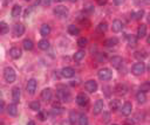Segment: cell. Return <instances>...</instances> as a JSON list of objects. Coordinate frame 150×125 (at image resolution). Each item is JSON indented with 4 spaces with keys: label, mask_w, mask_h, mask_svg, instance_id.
Returning a JSON list of instances; mask_svg holds the SVG:
<instances>
[{
    "label": "cell",
    "mask_w": 150,
    "mask_h": 125,
    "mask_svg": "<svg viewBox=\"0 0 150 125\" xmlns=\"http://www.w3.org/2000/svg\"><path fill=\"white\" fill-rule=\"evenodd\" d=\"M88 102H89V98H88V96H87V95L81 92V94H79L76 96V103L80 106H86L87 104H88Z\"/></svg>",
    "instance_id": "ba28073f"
},
{
    "label": "cell",
    "mask_w": 150,
    "mask_h": 125,
    "mask_svg": "<svg viewBox=\"0 0 150 125\" xmlns=\"http://www.w3.org/2000/svg\"><path fill=\"white\" fill-rule=\"evenodd\" d=\"M23 33H25V26H23L22 23H17L15 26L13 27V34H14V36L19 37L21 35H23Z\"/></svg>",
    "instance_id": "7c38bea8"
},
{
    "label": "cell",
    "mask_w": 150,
    "mask_h": 125,
    "mask_svg": "<svg viewBox=\"0 0 150 125\" xmlns=\"http://www.w3.org/2000/svg\"><path fill=\"white\" fill-rule=\"evenodd\" d=\"M36 86H38L36 80L31 78V80H28V82H27L26 90H27V92H28L29 95H34V94H35V90H36Z\"/></svg>",
    "instance_id": "8992f818"
},
{
    "label": "cell",
    "mask_w": 150,
    "mask_h": 125,
    "mask_svg": "<svg viewBox=\"0 0 150 125\" xmlns=\"http://www.w3.org/2000/svg\"><path fill=\"white\" fill-rule=\"evenodd\" d=\"M4 78L7 83H13L17 78V74L15 70L12 68V67H6L4 69Z\"/></svg>",
    "instance_id": "6da1fadb"
},
{
    "label": "cell",
    "mask_w": 150,
    "mask_h": 125,
    "mask_svg": "<svg viewBox=\"0 0 150 125\" xmlns=\"http://www.w3.org/2000/svg\"><path fill=\"white\" fill-rule=\"evenodd\" d=\"M103 108H104V103L102 99H98L96 101V103L94 104V109H93V114L94 115H100L101 112L103 111Z\"/></svg>",
    "instance_id": "9c48e42d"
},
{
    "label": "cell",
    "mask_w": 150,
    "mask_h": 125,
    "mask_svg": "<svg viewBox=\"0 0 150 125\" xmlns=\"http://www.w3.org/2000/svg\"><path fill=\"white\" fill-rule=\"evenodd\" d=\"M117 43H119V40L116 37H109V39H107L104 41V46H107V47H115Z\"/></svg>",
    "instance_id": "d4e9b609"
},
{
    "label": "cell",
    "mask_w": 150,
    "mask_h": 125,
    "mask_svg": "<svg viewBox=\"0 0 150 125\" xmlns=\"http://www.w3.org/2000/svg\"><path fill=\"white\" fill-rule=\"evenodd\" d=\"M22 55V51L19 48V47H13V48H11V51H9V56L12 59H14V60H18L20 59Z\"/></svg>",
    "instance_id": "8fae6325"
},
{
    "label": "cell",
    "mask_w": 150,
    "mask_h": 125,
    "mask_svg": "<svg viewBox=\"0 0 150 125\" xmlns=\"http://www.w3.org/2000/svg\"><path fill=\"white\" fill-rule=\"evenodd\" d=\"M27 125H35V123H34L33 120H29V122L27 123Z\"/></svg>",
    "instance_id": "681fc988"
},
{
    "label": "cell",
    "mask_w": 150,
    "mask_h": 125,
    "mask_svg": "<svg viewBox=\"0 0 150 125\" xmlns=\"http://www.w3.org/2000/svg\"><path fill=\"white\" fill-rule=\"evenodd\" d=\"M148 22H149V23H150V13H149V14H148Z\"/></svg>",
    "instance_id": "f5cc1de1"
},
{
    "label": "cell",
    "mask_w": 150,
    "mask_h": 125,
    "mask_svg": "<svg viewBox=\"0 0 150 125\" xmlns=\"http://www.w3.org/2000/svg\"><path fill=\"white\" fill-rule=\"evenodd\" d=\"M38 47H39L41 51H47V49L49 48V42L46 39H42V40H40L39 42H38Z\"/></svg>",
    "instance_id": "4316f807"
},
{
    "label": "cell",
    "mask_w": 150,
    "mask_h": 125,
    "mask_svg": "<svg viewBox=\"0 0 150 125\" xmlns=\"http://www.w3.org/2000/svg\"><path fill=\"white\" fill-rule=\"evenodd\" d=\"M87 43H88V40L86 39V37H80V39L78 40V46L79 47H86L87 46Z\"/></svg>",
    "instance_id": "8d00e7d4"
},
{
    "label": "cell",
    "mask_w": 150,
    "mask_h": 125,
    "mask_svg": "<svg viewBox=\"0 0 150 125\" xmlns=\"http://www.w3.org/2000/svg\"><path fill=\"white\" fill-rule=\"evenodd\" d=\"M112 125H117V124H112Z\"/></svg>",
    "instance_id": "680465c9"
},
{
    "label": "cell",
    "mask_w": 150,
    "mask_h": 125,
    "mask_svg": "<svg viewBox=\"0 0 150 125\" xmlns=\"http://www.w3.org/2000/svg\"><path fill=\"white\" fill-rule=\"evenodd\" d=\"M131 111H133V104H131V103L127 102V103L123 104L122 110H121V112H122L123 116H129V115L131 114Z\"/></svg>",
    "instance_id": "2e32d148"
},
{
    "label": "cell",
    "mask_w": 150,
    "mask_h": 125,
    "mask_svg": "<svg viewBox=\"0 0 150 125\" xmlns=\"http://www.w3.org/2000/svg\"><path fill=\"white\" fill-rule=\"evenodd\" d=\"M143 1H144L145 4H150V0H143Z\"/></svg>",
    "instance_id": "816d5d0a"
},
{
    "label": "cell",
    "mask_w": 150,
    "mask_h": 125,
    "mask_svg": "<svg viewBox=\"0 0 150 125\" xmlns=\"http://www.w3.org/2000/svg\"><path fill=\"white\" fill-rule=\"evenodd\" d=\"M20 95H21L20 88L19 86H14V88L12 89V99H13V102L15 104L19 103V101H20Z\"/></svg>",
    "instance_id": "9a60e30c"
},
{
    "label": "cell",
    "mask_w": 150,
    "mask_h": 125,
    "mask_svg": "<svg viewBox=\"0 0 150 125\" xmlns=\"http://www.w3.org/2000/svg\"><path fill=\"white\" fill-rule=\"evenodd\" d=\"M107 29H108V23H107V22L98 23V26H97V32H98V33H104Z\"/></svg>",
    "instance_id": "4dcf8cb0"
},
{
    "label": "cell",
    "mask_w": 150,
    "mask_h": 125,
    "mask_svg": "<svg viewBox=\"0 0 150 125\" xmlns=\"http://www.w3.org/2000/svg\"><path fill=\"white\" fill-rule=\"evenodd\" d=\"M147 41H148V45H149V46H150V35H149V36H148V39H147Z\"/></svg>",
    "instance_id": "f907efd6"
},
{
    "label": "cell",
    "mask_w": 150,
    "mask_h": 125,
    "mask_svg": "<svg viewBox=\"0 0 150 125\" xmlns=\"http://www.w3.org/2000/svg\"><path fill=\"white\" fill-rule=\"evenodd\" d=\"M68 33L70 34V35H79L80 34V29L75 26V25H69L68 26Z\"/></svg>",
    "instance_id": "f1b7e54d"
},
{
    "label": "cell",
    "mask_w": 150,
    "mask_h": 125,
    "mask_svg": "<svg viewBox=\"0 0 150 125\" xmlns=\"http://www.w3.org/2000/svg\"><path fill=\"white\" fill-rule=\"evenodd\" d=\"M97 56H98V61H104L106 59H107V55L103 53V54H101V53H100V54H97Z\"/></svg>",
    "instance_id": "b9f144b4"
},
{
    "label": "cell",
    "mask_w": 150,
    "mask_h": 125,
    "mask_svg": "<svg viewBox=\"0 0 150 125\" xmlns=\"http://www.w3.org/2000/svg\"><path fill=\"white\" fill-rule=\"evenodd\" d=\"M7 114L12 117H15L18 115V106H17L15 103H12L7 106Z\"/></svg>",
    "instance_id": "e0dca14e"
},
{
    "label": "cell",
    "mask_w": 150,
    "mask_h": 125,
    "mask_svg": "<svg viewBox=\"0 0 150 125\" xmlns=\"http://www.w3.org/2000/svg\"><path fill=\"white\" fill-rule=\"evenodd\" d=\"M123 125H134V120L133 119H127Z\"/></svg>",
    "instance_id": "f6af8a7d"
},
{
    "label": "cell",
    "mask_w": 150,
    "mask_h": 125,
    "mask_svg": "<svg viewBox=\"0 0 150 125\" xmlns=\"http://www.w3.org/2000/svg\"><path fill=\"white\" fill-rule=\"evenodd\" d=\"M136 99H137V102H139L140 104L145 103V101H147L145 92H143V91H139V92L136 94Z\"/></svg>",
    "instance_id": "cb8c5ba5"
},
{
    "label": "cell",
    "mask_w": 150,
    "mask_h": 125,
    "mask_svg": "<svg viewBox=\"0 0 150 125\" xmlns=\"http://www.w3.org/2000/svg\"><path fill=\"white\" fill-rule=\"evenodd\" d=\"M147 35V26L145 25H141V26H139V28H137V37L139 39H142V37H144Z\"/></svg>",
    "instance_id": "d6986e66"
},
{
    "label": "cell",
    "mask_w": 150,
    "mask_h": 125,
    "mask_svg": "<svg viewBox=\"0 0 150 125\" xmlns=\"http://www.w3.org/2000/svg\"><path fill=\"white\" fill-rule=\"evenodd\" d=\"M84 55H86V54H84L83 51H78L76 53L74 54V60L76 61V62H79V61H81V60L84 57Z\"/></svg>",
    "instance_id": "1f68e13d"
},
{
    "label": "cell",
    "mask_w": 150,
    "mask_h": 125,
    "mask_svg": "<svg viewBox=\"0 0 150 125\" xmlns=\"http://www.w3.org/2000/svg\"><path fill=\"white\" fill-rule=\"evenodd\" d=\"M52 3H53V0H42V4H44V5H46V6L51 5Z\"/></svg>",
    "instance_id": "bcb514c9"
},
{
    "label": "cell",
    "mask_w": 150,
    "mask_h": 125,
    "mask_svg": "<svg viewBox=\"0 0 150 125\" xmlns=\"http://www.w3.org/2000/svg\"><path fill=\"white\" fill-rule=\"evenodd\" d=\"M137 39L139 37H136L134 35H128V42H129V46L130 47H135L137 45Z\"/></svg>",
    "instance_id": "d6a6232c"
},
{
    "label": "cell",
    "mask_w": 150,
    "mask_h": 125,
    "mask_svg": "<svg viewBox=\"0 0 150 125\" xmlns=\"http://www.w3.org/2000/svg\"><path fill=\"white\" fill-rule=\"evenodd\" d=\"M29 108L31 110H34V111H40V102L39 101H33L29 103Z\"/></svg>",
    "instance_id": "f546056e"
},
{
    "label": "cell",
    "mask_w": 150,
    "mask_h": 125,
    "mask_svg": "<svg viewBox=\"0 0 150 125\" xmlns=\"http://www.w3.org/2000/svg\"><path fill=\"white\" fill-rule=\"evenodd\" d=\"M25 1H29V0H25Z\"/></svg>",
    "instance_id": "6f0895ef"
},
{
    "label": "cell",
    "mask_w": 150,
    "mask_h": 125,
    "mask_svg": "<svg viewBox=\"0 0 150 125\" xmlns=\"http://www.w3.org/2000/svg\"><path fill=\"white\" fill-rule=\"evenodd\" d=\"M131 71L134 75H136V76H139V75H142L144 71H145V64L143 63L142 61L137 62V63H135L131 68Z\"/></svg>",
    "instance_id": "5b68a950"
},
{
    "label": "cell",
    "mask_w": 150,
    "mask_h": 125,
    "mask_svg": "<svg viewBox=\"0 0 150 125\" xmlns=\"http://www.w3.org/2000/svg\"><path fill=\"white\" fill-rule=\"evenodd\" d=\"M21 11H22V8H21L20 5H14L13 8H12L11 14H12V17H13V18H17V17H19L21 14Z\"/></svg>",
    "instance_id": "603a6c76"
},
{
    "label": "cell",
    "mask_w": 150,
    "mask_h": 125,
    "mask_svg": "<svg viewBox=\"0 0 150 125\" xmlns=\"http://www.w3.org/2000/svg\"><path fill=\"white\" fill-rule=\"evenodd\" d=\"M40 34H41L42 36L49 35V34H51V26H49V25H47V23L42 25L41 28H40Z\"/></svg>",
    "instance_id": "7402d4cb"
},
{
    "label": "cell",
    "mask_w": 150,
    "mask_h": 125,
    "mask_svg": "<svg viewBox=\"0 0 150 125\" xmlns=\"http://www.w3.org/2000/svg\"><path fill=\"white\" fill-rule=\"evenodd\" d=\"M135 57L139 59V60H143L144 57H147V54L144 52H136L135 53Z\"/></svg>",
    "instance_id": "f35d334b"
},
{
    "label": "cell",
    "mask_w": 150,
    "mask_h": 125,
    "mask_svg": "<svg viewBox=\"0 0 150 125\" xmlns=\"http://www.w3.org/2000/svg\"><path fill=\"white\" fill-rule=\"evenodd\" d=\"M140 91H143V92L150 91V82H143L140 86Z\"/></svg>",
    "instance_id": "836d02e7"
},
{
    "label": "cell",
    "mask_w": 150,
    "mask_h": 125,
    "mask_svg": "<svg viewBox=\"0 0 150 125\" xmlns=\"http://www.w3.org/2000/svg\"><path fill=\"white\" fill-rule=\"evenodd\" d=\"M22 46H23V48L26 49V51H32L33 47H34V43H33V41L29 40V39H25V40L22 41Z\"/></svg>",
    "instance_id": "484cf974"
},
{
    "label": "cell",
    "mask_w": 150,
    "mask_h": 125,
    "mask_svg": "<svg viewBox=\"0 0 150 125\" xmlns=\"http://www.w3.org/2000/svg\"><path fill=\"white\" fill-rule=\"evenodd\" d=\"M109 120H110V114L109 112H103V122L109 123Z\"/></svg>",
    "instance_id": "ab89813d"
},
{
    "label": "cell",
    "mask_w": 150,
    "mask_h": 125,
    "mask_svg": "<svg viewBox=\"0 0 150 125\" xmlns=\"http://www.w3.org/2000/svg\"><path fill=\"white\" fill-rule=\"evenodd\" d=\"M143 15H144V11H143V9L139 11L137 13H131V18L135 19V20H140V19H142Z\"/></svg>",
    "instance_id": "d590c367"
},
{
    "label": "cell",
    "mask_w": 150,
    "mask_h": 125,
    "mask_svg": "<svg viewBox=\"0 0 150 125\" xmlns=\"http://www.w3.org/2000/svg\"><path fill=\"white\" fill-rule=\"evenodd\" d=\"M4 110H5V102L0 101V114H3Z\"/></svg>",
    "instance_id": "7bdbcfd3"
},
{
    "label": "cell",
    "mask_w": 150,
    "mask_h": 125,
    "mask_svg": "<svg viewBox=\"0 0 150 125\" xmlns=\"http://www.w3.org/2000/svg\"><path fill=\"white\" fill-rule=\"evenodd\" d=\"M84 88H86V90L88 91V92L94 94V92L97 90V83H96V81H94V80H89V81L86 82Z\"/></svg>",
    "instance_id": "52a82bcc"
},
{
    "label": "cell",
    "mask_w": 150,
    "mask_h": 125,
    "mask_svg": "<svg viewBox=\"0 0 150 125\" xmlns=\"http://www.w3.org/2000/svg\"><path fill=\"white\" fill-rule=\"evenodd\" d=\"M79 125H88V117L86 115H80L79 116Z\"/></svg>",
    "instance_id": "e575fe53"
},
{
    "label": "cell",
    "mask_w": 150,
    "mask_h": 125,
    "mask_svg": "<svg viewBox=\"0 0 150 125\" xmlns=\"http://www.w3.org/2000/svg\"><path fill=\"white\" fill-rule=\"evenodd\" d=\"M96 3L100 5V6H103L107 4V0H96Z\"/></svg>",
    "instance_id": "ee69618b"
},
{
    "label": "cell",
    "mask_w": 150,
    "mask_h": 125,
    "mask_svg": "<svg viewBox=\"0 0 150 125\" xmlns=\"http://www.w3.org/2000/svg\"><path fill=\"white\" fill-rule=\"evenodd\" d=\"M110 63H111V66L114 68L120 69L122 67V64H123V59L121 56H112L110 59Z\"/></svg>",
    "instance_id": "30bf717a"
},
{
    "label": "cell",
    "mask_w": 150,
    "mask_h": 125,
    "mask_svg": "<svg viewBox=\"0 0 150 125\" xmlns=\"http://www.w3.org/2000/svg\"><path fill=\"white\" fill-rule=\"evenodd\" d=\"M97 75H98V78L101 81H109L112 77V71L109 68H102V69L98 70Z\"/></svg>",
    "instance_id": "7a4b0ae2"
},
{
    "label": "cell",
    "mask_w": 150,
    "mask_h": 125,
    "mask_svg": "<svg viewBox=\"0 0 150 125\" xmlns=\"http://www.w3.org/2000/svg\"><path fill=\"white\" fill-rule=\"evenodd\" d=\"M69 1H72V3H75V1H78V0H69Z\"/></svg>",
    "instance_id": "db71d44e"
},
{
    "label": "cell",
    "mask_w": 150,
    "mask_h": 125,
    "mask_svg": "<svg viewBox=\"0 0 150 125\" xmlns=\"http://www.w3.org/2000/svg\"><path fill=\"white\" fill-rule=\"evenodd\" d=\"M74 74H75V70L72 68V67H65L64 69L61 70V75L64 77H66V78H70V77H73L74 76Z\"/></svg>",
    "instance_id": "5bb4252c"
},
{
    "label": "cell",
    "mask_w": 150,
    "mask_h": 125,
    "mask_svg": "<svg viewBox=\"0 0 150 125\" xmlns=\"http://www.w3.org/2000/svg\"><path fill=\"white\" fill-rule=\"evenodd\" d=\"M123 3H124V0H114V4H115V5H117V6L122 5Z\"/></svg>",
    "instance_id": "7dc6e473"
},
{
    "label": "cell",
    "mask_w": 150,
    "mask_h": 125,
    "mask_svg": "<svg viewBox=\"0 0 150 125\" xmlns=\"http://www.w3.org/2000/svg\"><path fill=\"white\" fill-rule=\"evenodd\" d=\"M56 96L59 98V101L61 102H69V99H70V92L66 88H60L56 91Z\"/></svg>",
    "instance_id": "3957f363"
},
{
    "label": "cell",
    "mask_w": 150,
    "mask_h": 125,
    "mask_svg": "<svg viewBox=\"0 0 150 125\" xmlns=\"http://www.w3.org/2000/svg\"><path fill=\"white\" fill-rule=\"evenodd\" d=\"M123 29V23L121 20H114L112 21V32L120 33Z\"/></svg>",
    "instance_id": "ac0fdd59"
},
{
    "label": "cell",
    "mask_w": 150,
    "mask_h": 125,
    "mask_svg": "<svg viewBox=\"0 0 150 125\" xmlns=\"http://www.w3.org/2000/svg\"><path fill=\"white\" fill-rule=\"evenodd\" d=\"M115 91H116V94H119V95H124L127 91H128V88H127V85L126 84H117L116 86H115Z\"/></svg>",
    "instance_id": "ffe728a7"
},
{
    "label": "cell",
    "mask_w": 150,
    "mask_h": 125,
    "mask_svg": "<svg viewBox=\"0 0 150 125\" xmlns=\"http://www.w3.org/2000/svg\"><path fill=\"white\" fill-rule=\"evenodd\" d=\"M53 13H54L56 17H59V18H66V17L68 15V13H69V11H68V8H67L66 6L59 5V6H56V7L53 9Z\"/></svg>",
    "instance_id": "277c9868"
},
{
    "label": "cell",
    "mask_w": 150,
    "mask_h": 125,
    "mask_svg": "<svg viewBox=\"0 0 150 125\" xmlns=\"http://www.w3.org/2000/svg\"><path fill=\"white\" fill-rule=\"evenodd\" d=\"M8 31H9L8 25H7L6 22H4V21L0 22V35H5V34H7Z\"/></svg>",
    "instance_id": "83f0119b"
},
{
    "label": "cell",
    "mask_w": 150,
    "mask_h": 125,
    "mask_svg": "<svg viewBox=\"0 0 150 125\" xmlns=\"http://www.w3.org/2000/svg\"><path fill=\"white\" fill-rule=\"evenodd\" d=\"M38 118H39L41 122H44V120L47 119V114L45 111H38Z\"/></svg>",
    "instance_id": "74e56055"
},
{
    "label": "cell",
    "mask_w": 150,
    "mask_h": 125,
    "mask_svg": "<svg viewBox=\"0 0 150 125\" xmlns=\"http://www.w3.org/2000/svg\"><path fill=\"white\" fill-rule=\"evenodd\" d=\"M52 96H53V92H52V89H49V88L44 89L41 91V99H42V101H45V102L51 101Z\"/></svg>",
    "instance_id": "4fadbf2b"
},
{
    "label": "cell",
    "mask_w": 150,
    "mask_h": 125,
    "mask_svg": "<svg viewBox=\"0 0 150 125\" xmlns=\"http://www.w3.org/2000/svg\"><path fill=\"white\" fill-rule=\"evenodd\" d=\"M58 1H65V0H58Z\"/></svg>",
    "instance_id": "11a10c76"
},
{
    "label": "cell",
    "mask_w": 150,
    "mask_h": 125,
    "mask_svg": "<svg viewBox=\"0 0 150 125\" xmlns=\"http://www.w3.org/2000/svg\"><path fill=\"white\" fill-rule=\"evenodd\" d=\"M120 106H121V101H120V99H112V101H110V103H109V108H110L111 111L119 110Z\"/></svg>",
    "instance_id": "44dd1931"
},
{
    "label": "cell",
    "mask_w": 150,
    "mask_h": 125,
    "mask_svg": "<svg viewBox=\"0 0 150 125\" xmlns=\"http://www.w3.org/2000/svg\"><path fill=\"white\" fill-rule=\"evenodd\" d=\"M62 112H64V109H62V108H54V110H53V112H52V114L53 115H60V114H62Z\"/></svg>",
    "instance_id": "60d3db41"
},
{
    "label": "cell",
    "mask_w": 150,
    "mask_h": 125,
    "mask_svg": "<svg viewBox=\"0 0 150 125\" xmlns=\"http://www.w3.org/2000/svg\"><path fill=\"white\" fill-rule=\"evenodd\" d=\"M0 96H1V90H0Z\"/></svg>",
    "instance_id": "9f6ffc18"
},
{
    "label": "cell",
    "mask_w": 150,
    "mask_h": 125,
    "mask_svg": "<svg viewBox=\"0 0 150 125\" xmlns=\"http://www.w3.org/2000/svg\"><path fill=\"white\" fill-rule=\"evenodd\" d=\"M29 13H31V8H29V9L27 8V9H26V12H25V17H26V18H27V17L29 15Z\"/></svg>",
    "instance_id": "c3c4849f"
}]
</instances>
